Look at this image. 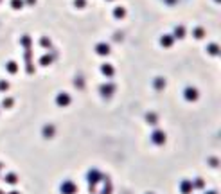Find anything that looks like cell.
Here are the masks:
<instances>
[{"instance_id": "6da1fadb", "label": "cell", "mask_w": 221, "mask_h": 194, "mask_svg": "<svg viewBox=\"0 0 221 194\" xmlns=\"http://www.w3.org/2000/svg\"><path fill=\"white\" fill-rule=\"evenodd\" d=\"M151 140L155 144H158V146H162V144H166V140H167V137H166V133L160 131V130H155V131L151 133Z\"/></svg>"}, {"instance_id": "7a4b0ae2", "label": "cell", "mask_w": 221, "mask_h": 194, "mask_svg": "<svg viewBox=\"0 0 221 194\" xmlns=\"http://www.w3.org/2000/svg\"><path fill=\"white\" fill-rule=\"evenodd\" d=\"M61 192L63 194H76L77 192V185L74 184V182H70V180H67V182L61 184Z\"/></svg>"}, {"instance_id": "3957f363", "label": "cell", "mask_w": 221, "mask_h": 194, "mask_svg": "<svg viewBox=\"0 0 221 194\" xmlns=\"http://www.w3.org/2000/svg\"><path fill=\"white\" fill-rule=\"evenodd\" d=\"M86 180H88L90 185H95L99 180H103V174L99 173L97 169H92V171H88V174H86Z\"/></svg>"}, {"instance_id": "277c9868", "label": "cell", "mask_w": 221, "mask_h": 194, "mask_svg": "<svg viewBox=\"0 0 221 194\" xmlns=\"http://www.w3.org/2000/svg\"><path fill=\"white\" fill-rule=\"evenodd\" d=\"M180 191H182L183 194H190L192 191H194L192 182H189V180H183V182H182V185H180Z\"/></svg>"}, {"instance_id": "5b68a950", "label": "cell", "mask_w": 221, "mask_h": 194, "mask_svg": "<svg viewBox=\"0 0 221 194\" xmlns=\"http://www.w3.org/2000/svg\"><path fill=\"white\" fill-rule=\"evenodd\" d=\"M56 102H58L59 106H67V104H70V95H68V93H59V95L56 97Z\"/></svg>"}, {"instance_id": "8992f818", "label": "cell", "mask_w": 221, "mask_h": 194, "mask_svg": "<svg viewBox=\"0 0 221 194\" xmlns=\"http://www.w3.org/2000/svg\"><path fill=\"white\" fill-rule=\"evenodd\" d=\"M185 97H187V101H194V99H198V92L194 88H187L185 90Z\"/></svg>"}, {"instance_id": "52a82bcc", "label": "cell", "mask_w": 221, "mask_h": 194, "mask_svg": "<svg viewBox=\"0 0 221 194\" xmlns=\"http://www.w3.org/2000/svg\"><path fill=\"white\" fill-rule=\"evenodd\" d=\"M4 180H6V184L14 185L16 182H18V176H16L14 173H9V174H6V176H4Z\"/></svg>"}, {"instance_id": "ba28073f", "label": "cell", "mask_w": 221, "mask_h": 194, "mask_svg": "<svg viewBox=\"0 0 221 194\" xmlns=\"http://www.w3.org/2000/svg\"><path fill=\"white\" fill-rule=\"evenodd\" d=\"M113 90H115V86H113V85H108V86H101V93H103V95H112V93H113Z\"/></svg>"}, {"instance_id": "9c48e42d", "label": "cell", "mask_w": 221, "mask_h": 194, "mask_svg": "<svg viewBox=\"0 0 221 194\" xmlns=\"http://www.w3.org/2000/svg\"><path fill=\"white\" fill-rule=\"evenodd\" d=\"M54 135V126H45L43 128V137L45 138H49V137H52Z\"/></svg>"}, {"instance_id": "30bf717a", "label": "cell", "mask_w": 221, "mask_h": 194, "mask_svg": "<svg viewBox=\"0 0 221 194\" xmlns=\"http://www.w3.org/2000/svg\"><path fill=\"white\" fill-rule=\"evenodd\" d=\"M97 52L104 56V54H108V52H110V49H108V45H104V43H99V45H97Z\"/></svg>"}, {"instance_id": "8fae6325", "label": "cell", "mask_w": 221, "mask_h": 194, "mask_svg": "<svg viewBox=\"0 0 221 194\" xmlns=\"http://www.w3.org/2000/svg\"><path fill=\"white\" fill-rule=\"evenodd\" d=\"M146 121H147L149 124H157L158 119H157V115H155V113H147V115H146Z\"/></svg>"}, {"instance_id": "7c38bea8", "label": "cell", "mask_w": 221, "mask_h": 194, "mask_svg": "<svg viewBox=\"0 0 221 194\" xmlns=\"http://www.w3.org/2000/svg\"><path fill=\"white\" fill-rule=\"evenodd\" d=\"M103 72H104L108 77H110V76H113V68H112L110 65H103Z\"/></svg>"}, {"instance_id": "4fadbf2b", "label": "cell", "mask_w": 221, "mask_h": 194, "mask_svg": "<svg viewBox=\"0 0 221 194\" xmlns=\"http://www.w3.org/2000/svg\"><path fill=\"white\" fill-rule=\"evenodd\" d=\"M103 194H112V185H110L108 180H106V185H104V189H103Z\"/></svg>"}, {"instance_id": "5bb4252c", "label": "cell", "mask_w": 221, "mask_h": 194, "mask_svg": "<svg viewBox=\"0 0 221 194\" xmlns=\"http://www.w3.org/2000/svg\"><path fill=\"white\" fill-rule=\"evenodd\" d=\"M162 43H164V45H171V43H173V38H171V36H164V38H162Z\"/></svg>"}, {"instance_id": "9a60e30c", "label": "cell", "mask_w": 221, "mask_h": 194, "mask_svg": "<svg viewBox=\"0 0 221 194\" xmlns=\"http://www.w3.org/2000/svg\"><path fill=\"white\" fill-rule=\"evenodd\" d=\"M22 4H23L22 0H13V7H14V9H18V7H22Z\"/></svg>"}, {"instance_id": "2e32d148", "label": "cell", "mask_w": 221, "mask_h": 194, "mask_svg": "<svg viewBox=\"0 0 221 194\" xmlns=\"http://www.w3.org/2000/svg\"><path fill=\"white\" fill-rule=\"evenodd\" d=\"M192 187H196V189H201V187H203V180H196V182L192 184Z\"/></svg>"}, {"instance_id": "e0dca14e", "label": "cell", "mask_w": 221, "mask_h": 194, "mask_svg": "<svg viewBox=\"0 0 221 194\" xmlns=\"http://www.w3.org/2000/svg\"><path fill=\"white\" fill-rule=\"evenodd\" d=\"M42 45L45 47V49H49V47H51V41L47 40V38H43V40H42Z\"/></svg>"}, {"instance_id": "ac0fdd59", "label": "cell", "mask_w": 221, "mask_h": 194, "mask_svg": "<svg viewBox=\"0 0 221 194\" xmlns=\"http://www.w3.org/2000/svg\"><path fill=\"white\" fill-rule=\"evenodd\" d=\"M122 14H124V9H122V7H117L115 9V16H122Z\"/></svg>"}, {"instance_id": "d6986e66", "label": "cell", "mask_w": 221, "mask_h": 194, "mask_svg": "<svg viewBox=\"0 0 221 194\" xmlns=\"http://www.w3.org/2000/svg\"><path fill=\"white\" fill-rule=\"evenodd\" d=\"M7 88H9V85H7V83H6V81H0V90H7Z\"/></svg>"}, {"instance_id": "ffe728a7", "label": "cell", "mask_w": 221, "mask_h": 194, "mask_svg": "<svg viewBox=\"0 0 221 194\" xmlns=\"http://www.w3.org/2000/svg\"><path fill=\"white\" fill-rule=\"evenodd\" d=\"M7 68H9V72H16V65H14V63H9Z\"/></svg>"}, {"instance_id": "44dd1931", "label": "cell", "mask_w": 221, "mask_h": 194, "mask_svg": "<svg viewBox=\"0 0 221 194\" xmlns=\"http://www.w3.org/2000/svg\"><path fill=\"white\" fill-rule=\"evenodd\" d=\"M176 36H180V38L183 36V27H178V29H176Z\"/></svg>"}, {"instance_id": "7402d4cb", "label": "cell", "mask_w": 221, "mask_h": 194, "mask_svg": "<svg viewBox=\"0 0 221 194\" xmlns=\"http://www.w3.org/2000/svg\"><path fill=\"white\" fill-rule=\"evenodd\" d=\"M211 52L212 54H218V45H211Z\"/></svg>"}, {"instance_id": "603a6c76", "label": "cell", "mask_w": 221, "mask_h": 194, "mask_svg": "<svg viewBox=\"0 0 221 194\" xmlns=\"http://www.w3.org/2000/svg\"><path fill=\"white\" fill-rule=\"evenodd\" d=\"M47 63H51V58H47V56L42 58V65H47Z\"/></svg>"}, {"instance_id": "cb8c5ba5", "label": "cell", "mask_w": 221, "mask_h": 194, "mask_svg": "<svg viewBox=\"0 0 221 194\" xmlns=\"http://www.w3.org/2000/svg\"><path fill=\"white\" fill-rule=\"evenodd\" d=\"M11 104H13V99H6V101H4V106H7V108H9Z\"/></svg>"}, {"instance_id": "d4e9b609", "label": "cell", "mask_w": 221, "mask_h": 194, "mask_svg": "<svg viewBox=\"0 0 221 194\" xmlns=\"http://www.w3.org/2000/svg\"><path fill=\"white\" fill-rule=\"evenodd\" d=\"M194 34H196L198 38H201V36H203V31H201V29H196V31H194Z\"/></svg>"}, {"instance_id": "484cf974", "label": "cell", "mask_w": 221, "mask_h": 194, "mask_svg": "<svg viewBox=\"0 0 221 194\" xmlns=\"http://www.w3.org/2000/svg\"><path fill=\"white\" fill-rule=\"evenodd\" d=\"M209 162H211V165H214V167H216V165H218V158H211Z\"/></svg>"}, {"instance_id": "4316f807", "label": "cell", "mask_w": 221, "mask_h": 194, "mask_svg": "<svg viewBox=\"0 0 221 194\" xmlns=\"http://www.w3.org/2000/svg\"><path fill=\"white\" fill-rule=\"evenodd\" d=\"M205 194H218L216 191H211V192H205Z\"/></svg>"}, {"instance_id": "83f0119b", "label": "cell", "mask_w": 221, "mask_h": 194, "mask_svg": "<svg viewBox=\"0 0 221 194\" xmlns=\"http://www.w3.org/2000/svg\"><path fill=\"white\" fill-rule=\"evenodd\" d=\"M9 194H20V192H18V191H13V192H9Z\"/></svg>"}, {"instance_id": "f1b7e54d", "label": "cell", "mask_w": 221, "mask_h": 194, "mask_svg": "<svg viewBox=\"0 0 221 194\" xmlns=\"http://www.w3.org/2000/svg\"><path fill=\"white\" fill-rule=\"evenodd\" d=\"M0 194H4V192H2V191H0Z\"/></svg>"}, {"instance_id": "f546056e", "label": "cell", "mask_w": 221, "mask_h": 194, "mask_svg": "<svg viewBox=\"0 0 221 194\" xmlns=\"http://www.w3.org/2000/svg\"><path fill=\"white\" fill-rule=\"evenodd\" d=\"M147 194H153V192H147Z\"/></svg>"}]
</instances>
